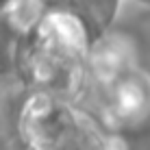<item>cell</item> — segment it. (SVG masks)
Returning a JSON list of instances; mask_svg holds the SVG:
<instances>
[{
	"label": "cell",
	"mask_w": 150,
	"mask_h": 150,
	"mask_svg": "<svg viewBox=\"0 0 150 150\" xmlns=\"http://www.w3.org/2000/svg\"><path fill=\"white\" fill-rule=\"evenodd\" d=\"M137 4H150V0H135Z\"/></svg>",
	"instance_id": "9c48e42d"
},
{
	"label": "cell",
	"mask_w": 150,
	"mask_h": 150,
	"mask_svg": "<svg viewBox=\"0 0 150 150\" xmlns=\"http://www.w3.org/2000/svg\"><path fill=\"white\" fill-rule=\"evenodd\" d=\"M0 79H4V76H0Z\"/></svg>",
	"instance_id": "30bf717a"
},
{
	"label": "cell",
	"mask_w": 150,
	"mask_h": 150,
	"mask_svg": "<svg viewBox=\"0 0 150 150\" xmlns=\"http://www.w3.org/2000/svg\"><path fill=\"white\" fill-rule=\"evenodd\" d=\"M120 2L122 0H61L57 9L70 13L81 24L89 46H94L115 26Z\"/></svg>",
	"instance_id": "277c9868"
},
{
	"label": "cell",
	"mask_w": 150,
	"mask_h": 150,
	"mask_svg": "<svg viewBox=\"0 0 150 150\" xmlns=\"http://www.w3.org/2000/svg\"><path fill=\"white\" fill-rule=\"evenodd\" d=\"M20 131L28 150H128L79 102L28 91L20 107Z\"/></svg>",
	"instance_id": "7a4b0ae2"
},
{
	"label": "cell",
	"mask_w": 150,
	"mask_h": 150,
	"mask_svg": "<svg viewBox=\"0 0 150 150\" xmlns=\"http://www.w3.org/2000/svg\"><path fill=\"white\" fill-rule=\"evenodd\" d=\"M41 2H44L48 9H57V7H59V2H61V0H41Z\"/></svg>",
	"instance_id": "ba28073f"
},
{
	"label": "cell",
	"mask_w": 150,
	"mask_h": 150,
	"mask_svg": "<svg viewBox=\"0 0 150 150\" xmlns=\"http://www.w3.org/2000/svg\"><path fill=\"white\" fill-rule=\"evenodd\" d=\"M13 2H15V0H0V13H2V11H7V9L11 7Z\"/></svg>",
	"instance_id": "52a82bcc"
},
{
	"label": "cell",
	"mask_w": 150,
	"mask_h": 150,
	"mask_svg": "<svg viewBox=\"0 0 150 150\" xmlns=\"http://www.w3.org/2000/svg\"><path fill=\"white\" fill-rule=\"evenodd\" d=\"M139 7H142V11L137 13V18H133L122 28L133 39L139 65L150 70V4H139Z\"/></svg>",
	"instance_id": "8992f818"
},
{
	"label": "cell",
	"mask_w": 150,
	"mask_h": 150,
	"mask_svg": "<svg viewBox=\"0 0 150 150\" xmlns=\"http://www.w3.org/2000/svg\"><path fill=\"white\" fill-rule=\"evenodd\" d=\"M87 52L89 41L81 24L70 13L50 9L20 39L13 74L28 91H46L81 102Z\"/></svg>",
	"instance_id": "6da1fadb"
},
{
	"label": "cell",
	"mask_w": 150,
	"mask_h": 150,
	"mask_svg": "<svg viewBox=\"0 0 150 150\" xmlns=\"http://www.w3.org/2000/svg\"><path fill=\"white\" fill-rule=\"evenodd\" d=\"M22 37V28L15 24L9 11H2L0 13V76H11L15 72V57Z\"/></svg>",
	"instance_id": "5b68a950"
},
{
	"label": "cell",
	"mask_w": 150,
	"mask_h": 150,
	"mask_svg": "<svg viewBox=\"0 0 150 150\" xmlns=\"http://www.w3.org/2000/svg\"><path fill=\"white\" fill-rule=\"evenodd\" d=\"M79 105L113 135H142L150 131V70L135 65L113 81L85 85Z\"/></svg>",
	"instance_id": "3957f363"
}]
</instances>
